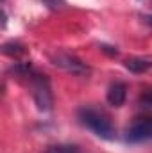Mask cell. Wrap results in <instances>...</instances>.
Masks as SVG:
<instances>
[{
  "mask_svg": "<svg viewBox=\"0 0 152 153\" xmlns=\"http://www.w3.org/2000/svg\"><path fill=\"white\" fill-rule=\"evenodd\" d=\"M13 71L16 73V76L20 78H25L29 84H31V89H32V98L36 102L39 111L47 112L52 109V103H54V96H52V87H50V80L48 76L38 73L31 64L27 62H22V64H16L13 68Z\"/></svg>",
  "mask_w": 152,
  "mask_h": 153,
  "instance_id": "cell-1",
  "label": "cell"
},
{
  "mask_svg": "<svg viewBox=\"0 0 152 153\" xmlns=\"http://www.w3.org/2000/svg\"><path fill=\"white\" fill-rule=\"evenodd\" d=\"M79 121H81V125H84L88 130H91L100 139H106V141L114 139L116 130H114L111 119L102 111L93 109V107H82L79 111Z\"/></svg>",
  "mask_w": 152,
  "mask_h": 153,
  "instance_id": "cell-2",
  "label": "cell"
},
{
  "mask_svg": "<svg viewBox=\"0 0 152 153\" xmlns=\"http://www.w3.org/2000/svg\"><path fill=\"white\" fill-rule=\"evenodd\" d=\"M125 141L131 144L152 141V117H138L125 132Z\"/></svg>",
  "mask_w": 152,
  "mask_h": 153,
  "instance_id": "cell-3",
  "label": "cell"
},
{
  "mask_svg": "<svg viewBox=\"0 0 152 153\" xmlns=\"http://www.w3.org/2000/svg\"><path fill=\"white\" fill-rule=\"evenodd\" d=\"M52 61H54L56 66H59V68H63V70H66V71H70V73H75V75L90 73V68H88L81 59H77L75 55H70V53H63V52H61V53L54 55Z\"/></svg>",
  "mask_w": 152,
  "mask_h": 153,
  "instance_id": "cell-4",
  "label": "cell"
},
{
  "mask_svg": "<svg viewBox=\"0 0 152 153\" xmlns=\"http://www.w3.org/2000/svg\"><path fill=\"white\" fill-rule=\"evenodd\" d=\"M125 98H127V85L123 82H114L109 85L108 89V103L113 105V107H122L125 103Z\"/></svg>",
  "mask_w": 152,
  "mask_h": 153,
  "instance_id": "cell-5",
  "label": "cell"
},
{
  "mask_svg": "<svg viewBox=\"0 0 152 153\" xmlns=\"http://www.w3.org/2000/svg\"><path fill=\"white\" fill-rule=\"evenodd\" d=\"M125 68L132 73H145L152 68V61L149 59H141V57H132L125 61Z\"/></svg>",
  "mask_w": 152,
  "mask_h": 153,
  "instance_id": "cell-6",
  "label": "cell"
},
{
  "mask_svg": "<svg viewBox=\"0 0 152 153\" xmlns=\"http://www.w3.org/2000/svg\"><path fill=\"white\" fill-rule=\"evenodd\" d=\"M45 153H82L77 144H52L48 146Z\"/></svg>",
  "mask_w": 152,
  "mask_h": 153,
  "instance_id": "cell-7",
  "label": "cell"
},
{
  "mask_svg": "<svg viewBox=\"0 0 152 153\" xmlns=\"http://www.w3.org/2000/svg\"><path fill=\"white\" fill-rule=\"evenodd\" d=\"M4 53H5V55H11V57L23 55V53H25V46L20 45V43L11 41V43H5V45H4Z\"/></svg>",
  "mask_w": 152,
  "mask_h": 153,
  "instance_id": "cell-8",
  "label": "cell"
},
{
  "mask_svg": "<svg viewBox=\"0 0 152 153\" xmlns=\"http://www.w3.org/2000/svg\"><path fill=\"white\" fill-rule=\"evenodd\" d=\"M140 103L145 105V107H152V87L150 89H145L140 94Z\"/></svg>",
  "mask_w": 152,
  "mask_h": 153,
  "instance_id": "cell-9",
  "label": "cell"
},
{
  "mask_svg": "<svg viewBox=\"0 0 152 153\" xmlns=\"http://www.w3.org/2000/svg\"><path fill=\"white\" fill-rule=\"evenodd\" d=\"M45 7H48L50 11H57L65 5V0H41Z\"/></svg>",
  "mask_w": 152,
  "mask_h": 153,
  "instance_id": "cell-10",
  "label": "cell"
},
{
  "mask_svg": "<svg viewBox=\"0 0 152 153\" xmlns=\"http://www.w3.org/2000/svg\"><path fill=\"white\" fill-rule=\"evenodd\" d=\"M143 20H145L147 23H150V25H152V16H143Z\"/></svg>",
  "mask_w": 152,
  "mask_h": 153,
  "instance_id": "cell-11",
  "label": "cell"
}]
</instances>
